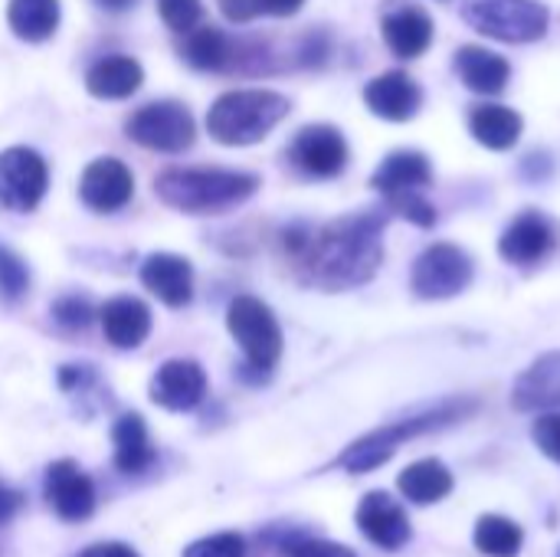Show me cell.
<instances>
[{
    "mask_svg": "<svg viewBox=\"0 0 560 557\" xmlns=\"http://www.w3.org/2000/svg\"><path fill=\"white\" fill-rule=\"evenodd\" d=\"M387 213L364 210L325 227H292L282 236V250L305 286L328 292L364 286L384 263V233Z\"/></svg>",
    "mask_w": 560,
    "mask_h": 557,
    "instance_id": "1",
    "label": "cell"
},
{
    "mask_svg": "<svg viewBox=\"0 0 560 557\" xmlns=\"http://www.w3.org/2000/svg\"><path fill=\"white\" fill-rule=\"evenodd\" d=\"M259 190V177L220 167H171L154 181V194L184 213H220Z\"/></svg>",
    "mask_w": 560,
    "mask_h": 557,
    "instance_id": "2",
    "label": "cell"
},
{
    "mask_svg": "<svg viewBox=\"0 0 560 557\" xmlns=\"http://www.w3.org/2000/svg\"><path fill=\"white\" fill-rule=\"evenodd\" d=\"M289 98L272 89H233L210 105L207 131L230 148L256 144L289 115Z\"/></svg>",
    "mask_w": 560,
    "mask_h": 557,
    "instance_id": "3",
    "label": "cell"
},
{
    "mask_svg": "<svg viewBox=\"0 0 560 557\" xmlns=\"http://www.w3.org/2000/svg\"><path fill=\"white\" fill-rule=\"evenodd\" d=\"M226 328L246 355V368L256 381H266L282 358V328L272 309L253 295H236L226 309Z\"/></svg>",
    "mask_w": 560,
    "mask_h": 557,
    "instance_id": "4",
    "label": "cell"
},
{
    "mask_svg": "<svg viewBox=\"0 0 560 557\" xmlns=\"http://www.w3.org/2000/svg\"><path fill=\"white\" fill-rule=\"evenodd\" d=\"M463 414H466L463 404H450V407L430 410V414H423V417H410V420H404V423H390V427H384V430H374V433L361 437L358 443H351V446L338 456V466L348 469V473H354V476L371 473V469L384 466V463H387L404 443H410L413 437H423V433H430V430H436V427H446V423L459 420Z\"/></svg>",
    "mask_w": 560,
    "mask_h": 557,
    "instance_id": "5",
    "label": "cell"
},
{
    "mask_svg": "<svg viewBox=\"0 0 560 557\" xmlns=\"http://www.w3.org/2000/svg\"><path fill=\"white\" fill-rule=\"evenodd\" d=\"M463 20L499 43H535L551 16L538 0H463Z\"/></svg>",
    "mask_w": 560,
    "mask_h": 557,
    "instance_id": "6",
    "label": "cell"
},
{
    "mask_svg": "<svg viewBox=\"0 0 560 557\" xmlns=\"http://www.w3.org/2000/svg\"><path fill=\"white\" fill-rule=\"evenodd\" d=\"M125 135L148 151L180 154L194 144L197 125H194V115L187 112V105H180V102H148L128 115Z\"/></svg>",
    "mask_w": 560,
    "mask_h": 557,
    "instance_id": "7",
    "label": "cell"
},
{
    "mask_svg": "<svg viewBox=\"0 0 560 557\" xmlns=\"http://www.w3.org/2000/svg\"><path fill=\"white\" fill-rule=\"evenodd\" d=\"M469 282H472V259L466 250H459L453 243H436V246L423 250L420 259L413 263V276H410L413 295L427 299V302L453 299V295L466 292Z\"/></svg>",
    "mask_w": 560,
    "mask_h": 557,
    "instance_id": "8",
    "label": "cell"
},
{
    "mask_svg": "<svg viewBox=\"0 0 560 557\" xmlns=\"http://www.w3.org/2000/svg\"><path fill=\"white\" fill-rule=\"evenodd\" d=\"M49 184V167L33 148L0 151V207L30 213L39 207Z\"/></svg>",
    "mask_w": 560,
    "mask_h": 557,
    "instance_id": "9",
    "label": "cell"
},
{
    "mask_svg": "<svg viewBox=\"0 0 560 557\" xmlns=\"http://www.w3.org/2000/svg\"><path fill=\"white\" fill-rule=\"evenodd\" d=\"M180 56L187 66L200 69V72H233V69H246V62L262 59L259 49H249L246 43L233 39L230 33H223L220 26H194L184 33L180 43Z\"/></svg>",
    "mask_w": 560,
    "mask_h": 557,
    "instance_id": "10",
    "label": "cell"
},
{
    "mask_svg": "<svg viewBox=\"0 0 560 557\" xmlns=\"http://www.w3.org/2000/svg\"><path fill=\"white\" fill-rule=\"evenodd\" d=\"M289 161L305 177L328 181L348 167V141L335 125H305L289 144Z\"/></svg>",
    "mask_w": 560,
    "mask_h": 557,
    "instance_id": "11",
    "label": "cell"
},
{
    "mask_svg": "<svg viewBox=\"0 0 560 557\" xmlns=\"http://www.w3.org/2000/svg\"><path fill=\"white\" fill-rule=\"evenodd\" d=\"M43 492H46V506L62 522L75 525V522L92 519L95 512V486L72 460H59L46 469Z\"/></svg>",
    "mask_w": 560,
    "mask_h": 557,
    "instance_id": "12",
    "label": "cell"
},
{
    "mask_svg": "<svg viewBox=\"0 0 560 557\" xmlns=\"http://www.w3.org/2000/svg\"><path fill=\"white\" fill-rule=\"evenodd\" d=\"M381 33L394 56L417 59L433 43V20L423 7H417L410 0H390L381 16Z\"/></svg>",
    "mask_w": 560,
    "mask_h": 557,
    "instance_id": "13",
    "label": "cell"
},
{
    "mask_svg": "<svg viewBox=\"0 0 560 557\" xmlns=\"http://www.w3.org/2000/svg\"><path fill=\"white\" fill-rule=\"evenodd\" d=\"M135 194V177L125 161L118 158H95L79 181V197L89 210L115 213L121 210Z\"/></svg>",
    "mask_w": 560,
    "mask_h": 557,
    "instance_id": "14",
    "label": "cell"
},
{
    "mask_svg": "<svg viewBox=\"0 0 560 557\" xmlns=\"http://www.w3.org/2000/svg\"><path fill=\"white\" fill-rule=\"evenodd\" d=\"M358 529L368 542H374L384 552H397L413 538L410 519L404 512V506L387 496V492H368L358 506Z\"/></svg>",
    "mask_w": 560,
    "mask_h": 557,
    "instance_id": "15",
    "label": "cell"
},
{
    "mask_svg": "<svg viewBox=\"0 0 560 557\" xmlns=\"http://www.w3.org/2000/svg\"><path fill=\"white\" fill-rule=\"evenodd\" d=\"M203 394H207V374L197 361L187 358L164 361L151 378V401L174 414L194 410L203 401Z\"/></svg>",
    "mask_w": 560,
    "mask_h": 557,
    "instance_id": "16",
    "label": "cell"
},
{
    "mask_svg": "<svg viewBox=\"0 0 560 557\" xmlns=\"http://www.w3.org/2000/svg\"><path fill=\"white\" fill-rule=\"evenodd\" d=\"M555 243H558L555 223L538 210H525L518 220H512L505 227V233L499 240V253L512 266H535L555 250Z\"/></svg>",
    "mask_w": 560,
    "mask_h": 557,
    "instance_id": "17",
    "label": "cell"
},
{
    "mask_svg": "<svg viewBox=\"0 0 560 557\" xmlns=\"http://www.w3.org/2000/svg\"><path fill=\"white\" fill-rule=\"evenodd\" d=\"M141 286L167 309H184L194 299V266L174 253H151L141 263Z\"/></svg>",
    "mask_w": 560,
    "mask_h": 557,
    "instance_id": "18",
    "label": "cell"
},
{
    "mask_svg": "<svg viewBox=\"0 0 560 557\" xmlns=\"http://www.w3.org/2000/svg\"><path fill=\"white\" fill-rule=\"evenodd\" d=\"M364 102L384 121H410L423 105V92L407 72H384L364 85Z\"/></svg>",
    "mask_w": 560,
    "mask_h": 557,
    "instance_id": "19",
    "label": "cell"
},
{
    "mask_svg": "<svg viewBox=\"0 0 560 557\" xmlns=\"http://www.w3.org/2000/svg\"><path fill=\"white\" fill-rule=\"evenodd\" d=\"M98 322H102L105 341L118 351H131L144 345V338L151 335V309L131 295H118L105 302L98 312Z\"/></svg>",
    "mask_w": 560,
    "mask_h": 557,
    "instance_id": "20",
    "label": "cell"
},
{
    "mask_svg": "<svg viewBox=\"0 0 560 557\" xmlns=\"http://www.w3.org/2000/svg\"><path fill=\"white\" fill-rule=\"evenodd\" d=\"M430 181H433V167H430L427 154H420V151H394L374 171L371 187L377 194H384V197H397V194L427 190Z\"/></svg>",
    "mask_w": 560,
    "mask_h": 557,
    "instance_id": "21",
    "label": "cell"
},
{
    "mask_svg": "<svg viewBox=\"0 0 560 557\" xmlns=\"http://www.w3.org/2000/svg\"><path fill=\"white\" fill-rule=\"evenodd\" d=\"M456 72L466 89L479 95H499L505 92L512 79V66L505 56L486 49V46H459L456 49Z\"/></svg>",
    "mask_w": 560,
    "mask_h": 557,
    "instance_id": "22",
    "label": "cell"
},
{
    "mask_svg": "<svg viewBox=\"0 0 560 557\" xmlns=\"http://www.w3.org/2000/svg\"><path fill=\"white\" fill-rule=\"evenodd\" d=\"M141 82H144L141 62L131 59V56H121V53H118V56L98 59V62L85 72V89H89V95L108 98V102L135 95V92L141 89Z\"/></svg>",
    "mask_w": 560,
    "mask_h": 557,
    "instance_id": "23",
    "label": "cell"
},
{
    "mask_svg": "<svg viewBox=\"0 0 560 557\" xmlns=\"http://www.w3.org/2000/svg\"><path fill=\"white\" fill-rule=\"evenodd\" d=\"M512 404L518 410H548L560 407V351L538 358L515 384Z\"/></svg>",
    "mask_w": 560,
    "mask_h": 557,
    "instance_id": "24",
    "label": "cell"
},
{
    "mask_svg": "<svg viewBox=\"0 0 560 557\" xmlns=\"http://www.w3.org/2000/svg\"><path fill=\"white\" fill-rule=\"evenodd\" d=\"M522 115L509 105H499V102H482L469 112V131L479 144L492 148V151H509L518 144L522 138Z\"/></svg>",
    "mask_w": 560,
    "mask_h": 557,
    "instance_id": "25",
    "label": "cell"
},
{
    "mask_svg": "<svg viewBox=\"0 0 560 557\" xmlns=\"http://www.w3.org/2000/svg\"><path fill=\"white\" fill-rule=\"evenodd\" d=\"M112 443H115V469L118 473H144L154 463V446L148 437V427L138 414H125L112 427Z\"/></svg>",
    "mask_w": 560,
    "mask_h": 557,
    "instance_id": "26",
    "label": "cell"
},
{
    "mask_svg": "<svg viewBox=\"0 0 560 557\" xmlns=\"http://www.w3.org/2000/svg\"><path fill=\"white\" fill-rule=\"evenodd\" d=\"M400 496L413 506H433L440 499H446L453 492V473L436 463V460H420L413 466H407L397 479Z\"/></svg>",
    "mask_w": 560,
    "mask_h": 557,
    "instance_id": "27",
    "label": "cell"
},
{
    "mask_svg": "<svg viewBox=\"0 0 560 557\" xmlns=\"http://www.w3.org/2000/svg\"><path fill=\"white\" fill-rule=\"evenodd\" d=\"M7 23L13 36L26 43H43L59 26V0H10Z\"/></svg>",
    "mask_w": 560,
    "mask_h": 557,
    "instance_id": "28",
    "label": "cell"
},
{
    "mask_svg": "<svg viewBox=\"0 0 560 557\" xmlns=\"http://www.w3.org/2000/svg\"><path fill=\"white\" fill-rule=\"evenodd\" d=\"M522 542H525V532L502 515H486L476 525V548L486 557H518Z\"/></svg>",
    "mask_w": 560,
    "mask_h": 557,
    "instance_id": "29",
    "label": "cell"
},
{
    "mask_svg": "<svg viewBox=\"0 0 560 557\" xmlns=\"http://www.w3.org/2000/svg\"><path fill=\"white\" fill-rule=\"evenodd\" d=\"M30 292V269L26 263L0 243V299L3 302H20Z\"/></svg>",
    "mask_w": 560,
    "mask_h": 557,
    "instance_id": "30",
    "label": "cell"
},
{
    "mask_svg": "<svg viewBox=\"0 0 560 557\" xmlns=\"http://www.w3.org/2000/svg\"><path fill=\"white\" fill-rule=\"evenodd\" d=\"M52 318L69 328V332H85L95 318V309L85 295H62L56 305H52Z\"/></svg>",
    "mask_w": 560,
    "mask_h": 557,
    "instance_id": "31",
    "label": "cell"
},
{
    "mask_svg": "<svg viewBox=\"0 0 560 557\" xmlns=\"http://www.w3.org/2000/svg\"><path fill=\"white\" fill-rule=\"evenodd\" d=\"M184 557H246V538L236 532H220V535L194 542Z\"/></svg>",
    "mask_w": 560,
    "mask_h": 557,
    "instance_id": "32",
    "label": "cell"
},
{
    "mask_svg": "<svg viewBox=\"0 0 560 557\" xmlns=\"http://www.w3.org/2000/svg\"><path fill=\"white\" fill-rule=\"evenodd\" d=\"M282 557H358L351 548L335 545V542H322V538H308V535H289L282 538Z\"/></svg>",
    "mask_w": 560,
    "mask_h": 557,
    "instance_id": "33",
    "label": "cell"
},
{
    "mask_svg": "<svg viewBox=\"0 0 560 557\" xmlns=\"http://www.w3.org/2000/svg\"><path fill=\"white\" fill-rule=\"evenodd\" d=\"M387 207H390L394 213L407 217V220H410V223H417V227H433V223H436V210H433V204L423 197V190L387 197Z\"/></svg>",
    "mask_w": 560,
    "mask_h": 557,
    "instance_id": "34",
    "label": "cell"
},
{
    "mask_svg": "<svg viewBox=\"0 0 560 557\" xmlns=\"http://www.w3.org/2000/svg\"><path fill=\"white\" fill-rule=\"evenodd\" d=\"M200 0H158V13L161 20L174 30V33H187L197 26L200 20Z\"/></svg>",
    "mask_w": 560,
    "mask_h": 557,
    "instance_id": "35",
    "label": "cell"
},
{
    "mask_svg": "<svg viewBox=\"0 0 560 557\" xmlns=\"http://www.w3.org/2000/svg\"><path fill=\"white\" fill-rule=\"evenodd\" d=\"M532 437H535L538 450H541L548 460L560 463V414H545V417H538Z\"/></svg>",
    "mask_w": 560,
    "mask_h": 557,
    "instance_id": "36",
    "label": "cell"
},
{
    "mask_svg": "<svg viewBox=\"0 0 560 557\" xmlns=\"http://www.w3.org/2000/svg\"><path fill=\"white\" fill-rule=\"evenodd\" d=\"M220 10L230 23H249L253 16H259V0H220Z\"/></svg>",
    "mask_w": 560,
    "mask_h": 557,
    "instance_id": "37",
    "label": "cell"
},
{
    "mask_svg": "<svg viewBox=\"0 0 560 557\" xmlns=\"http://www.w3.org/2000/svg\"><path fill=\"white\" fill-rule=\"evenodd\" d=\"M20 509H23V496L16 489H10V486L0 483V525H7Z\"/></svg>",
    "mask_w": 560,
    "mask_h": 557,
    "instance_id": "38",
    "label": "cell"
},
{
    "mask_svg": "<svg viewBox=\"0 0 560 557\" xmlns=\"http://www.w3.org/2000/svg\"><path fill=\"white\" fill-rule=\"evenodd\" d=\"M75 557H141L135 548L128 545H118V542H105V545H92L85 552H79Z\"/></svg>",
    "mask_w": 560,
    "mask_h": 557,
    "instance_id": "39",
    "label": "cell"
},
{
    "mask_svg": "<svg viewBox=\"0 0 560 557\" xmlns=\"http://www.w3.org/2000/svg\"><path fill=\"white\" fill-rule=\"evenodd\" d=\"M305 0H259V10L269 13V16H292L302 10Z\"/></svg>",
    "mask_w": 560,
    "mask_h": 557,
    "instance_id": "40",
    "label": "cell"
},
{
    "mask_svg": "<svg viewBox=\"0 0 560 557\" xmlns=\"http://www.w3.org/2000/svg\"><path fill=\"white\" fill-rule=\"evenodd\" d=\"M102 10H108V13H125V10H131L138 0H95Z\"/></svg>",
    "mask_w": 560,
    "mask_h": 557,
    "instance_id": "41",
    "label": "cell"
}]
</instances>
